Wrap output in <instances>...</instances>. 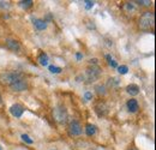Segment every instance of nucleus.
Returning <instances> with one entry per match:
<instances>
[{
	"mask_svg": "<svg viewBox=\"0 0 156 150\" xmlns=\"http://www.w3.org/2000/svg\"><path fill=\"white\" fill-rule=\"evenodd\" d=\"M138 2H139V4H142V5H144V6H149V5L151 4L150 1H138Z\"/></svg>",
	"mask_w": 156,
	"mask_h": 150,
	"instance_id": "24",
	"label": "nucleus"
},
{
	"mask_svg": "<svg viewBox=\"0 0 156 150\" xmlns=\"http://www.w3.org/2000/svg\"><path fill=\"white\" fill-rule=\"evenodd\" d=\"M0 103H1V96H0Z\"/></svg>",
	"mask_w": 156,
	"mask_h": 150,
	"instance_id": "28",
	"label": "nucleus"
},
{
	"mask_svg": "<svg viewBox=\"0 0 156 150\" xmlns=\"http://www.w3.org/2000/svg\"><path fill=\"white\" fill-rule=\"evenodd\" d=\"M154 23H155V15H154V12L147 11L139 18V28H140V30L147 31V30H150L154 27Z\"/></svg>",
	"mask_w": 156,
	"mask_h": 150,
	"instance_id": "1",
	"label": "nucleus"
},
{
	"mask_svg": "<svg viewBox=\"0 0 156 150\" xmlns=\"http://www.w3.org/2000/svg\"><path fill=\"white\" fill-rule=\"evenodd\" d=\"M10 88H11V90H12V91H15V93L25 91V90L28 89V83H27V80L20 79V80H18V82L13 83L12 85H10Z\"/></svg>",
	"mask_w": 156,
	"mask_h": 150,
	"instance_id": "6",
	"label": "nucleus"
},
{
	"mask_svg": "<svg viewBox=\"0 0 156 150\" xmlns=\"http://www.w3.org/2000/svg\"><path fill=\"white\" fill-rule=\"evenodd\" d=\"M117 69H118V71H119V73H120V75H126V73H127V71H129V67H127L126 65L118 66Z\"/></svg>",
	"mask_w": 156,
	"mask_h": 150,
	"instance_id": "16",
	"label": "nucleus"
},
{
	"mask_svg": "<svg viewBox=\"0 0 156 150\" xmlns=\"http://www.w3.org/2000/svg\"><path fill=\"white\" fill-rule=\"evenodd\" d=\"M33 0H27V1H20V7H23V9H25V10H28V9H30L31 6H33Z\"/></svg>",
	"mask_w": 156,
	"mask_h": 150,
	"instance_id": "15",
	"label": "nucleus"
},
{
	"mask_svg": "<svg viewBox=\"0 0 156 150\" xmlns=\"http://www.w3.org/2000/svg\"><path fill=\"white\" fill-rule=\"evenodd\" d=\"M10 113H11L13 116H16V118H20V116L23 115V113H24V108H23V106L16 103V105H12V106L10 107Z\"/></svg>",
	"mask_w": 156,
	"mask_h": 150,
	"instance_id": "8",
	"label": "nucleus"
},
{
	"mask_svg": "<svg viewBox=\"0 0 156 150\" xmlns=\"http://www.w3.org/2000/svg\"><path fill=\"white\" fill-rule=\"evenodd\" d=\"M106 58H107V60H108V64L112 66V67H114V69H117L118 67V64L117 61L114 60V59H112V56L111 55H106Z\"/></svg>",
	"mask_w": 156,
	"mask_h": 150,
	"instance_id": "17",
	"label": "nucleus"
},
{
	"mask_svg": "<svg viewBox=\"0 0 156 150\" xmlns=\"http://www.w3.org/2000/svg\"><path fill=\"white\" fill-rule=\"evenodd\" d=\"M39 62L42 65V66H47L48 65V61H49V59H48V55L46 54V53H41L39 55Z\"/></svg>",
	"mask_w": 156,
	"mask_h": 150,
	"instance_id": "14",
	"label": "nucleus"
},
{
	"mask_svg": "<svg viewBox=\"0 0 156 150\" xmlns=\"http://www.w3.org/2000/svg\"><path fill=\"white\" fill-rule=\"evenodd\" d=\"M98 62V59H91L90 60V64H96Z\"/></svg>",
	"mask_w": 156,
	"mask_h": 150,
	"instance_id": "25",
	"label": "nucleus"
},
{
	"mask_svg": "<svg viewBox=\"0 0 156 150\" xmlns=\"http://www.w3.org/2000/svg\"><path fill=\"white\" fill-rule=\"evenodd\" d=\"M127 109L130 113H136L139 109V106H138V102H137L136 98H131L127 101Z\"/></svg>",
	"mask_w": 156,
	"mask_h": 150,
	"instance_id": "9",
	"label": "nucleus"
},
{
	"mask_svg": "<svg viewBox=\"0 0 156 150\" xmlns=\"http://www.w3.org/2000/svg\"><path fill=\"white\" fill-rule=\"evenodd\" d=\"M0 150H1V149H0Z\"/></svg>",
	"mask_w": 156,
	"mask_h": 150,
	"instance_id": "29",
	"label": "nucleus"
},
{
	"mask_svg": "<svg viewBox=\"0 0 156 150\" xmlns=\"http://www.w3.org/2000/svg\"><path fill=\"white\" fill-rule=\"evenodd\" d=\"M83 132V127L78 121H72L69 125V134L70 136H79Z\"/></svg>",
	"mask_w": 156,
	"mask_h": 150,
	"instance_id": "5",
	"label": "nucleus"
},
{
	"mask_svg": "<svg viewBox=\"0 0 156 150\" xmlns=\"http://www.w3.org/2000/svg\"><path fill=\"white\" fill-rule=\"evenodd\" d=\"M101 75V70L98 69V66H90L87 69V77L89 82H94Z\"/></svg>",
	"mask_w": 156,
	"mask_h": 150,
	"instance_id": "4",
	"label": "nucleus"
},
{
	"mask_svg": "<svg viewBox=\"0 0 156 150\" xmlns=\"http://www.w3.org/2000/svg\"><path fill=\"white\" fill-rule=\"evenodd\" d=\"M85 133H87L89 137L94 136V134L96 133V126L93 125V124H88V125L85 126Z\"/></svg>",
	"mask_w": 156,
	"mask_h": 150,
	"instance_id": "13",
	"label": "nucleus"
},
{
	"mask_svg": "<svg viewBox=\"0 0 156 150\" xmlns=\"http://www.w3.org/2000/svg\"><path fill=\"white\" fill-rule=\"evenodd\" d=\"M0 7H10V2H7V1H0Z\"/></svg>",
	"mask_w": 156,
	"mask_h": 150,
	"instance_id": "23",
	"label": "nucleus"
},
{
	"mask_svg": "<svg viewBox=\"0 0 156 150\" xmlns=\"http://www.w3.org/2000/svg\"><path fill=\"white\" fill-rule=\"evenodd\" d=\"M129 150H137L136 148H131V149H129Z\"/></svg>",
	"mask_w": 156,
	"mask_h": 150,
	"instance_id": "27",
	"label": "nucleus"
},
{
	"mask_svg": "<svg viewBox=\"0 0 156 150\" xmlns=\"http://www.w3.org/2000/svg\"><path fill=\"white\" fill-rule=\"evenodd\" d=\"M91 98H93V94H91V93L88 91V93L84 94V100H85V101H89V100H91Z\"/></svg>",
	"mask_w": 156,
	"mask_h": 150,
	"instance_id": "22",
	"label": "nucleus"
},
{
	"mask_svg": "<svg viewBox=\"0 0 156 150\" xmlns=\"http://www.w3.org/2000/svg\"><path fill=\"white\" fill-rule=\"evenodd\" d=\"M84 4H85V9H87V10H89V9H91V7L94 6V1H90V0L84 1Z\"/></svg>",
	"mask_w": 156,
	"mask_h": 150,
	"instance_id": "21",
	"label": "nucleus"
},
{
	"mask_svg": "<svg viewBox=\"0 0 156 150\" xmlns=\"http://www.w3.org/2000/svg\"><path fill=\"white\" fill-rule=\"evenodd\" d=\"M52 114H53V119H54L58 124H65V123H67L69 112H67V109H66L65 106L59 105L57 107H54Z\"/></svg>",
	"mask_w": 156,
	"mask_h": 150,
	"instance_id": "2",
	"label": "nucleus"
},
{
	"mask_svg": "<svg viewBox=\"0 0 156 150\" xmlns=\"http://www.w3.org/2000/svg\"><path fill=\"white\" fill-rule=\"evenodd\" d=\"M22 139H23L24 142H27L28 144H33V143H34V141H33L28 134H25V133H23V134H22Z\"/></svg>",
	"mask_w": 156,
	"mask_h": 150,
	"instance_id": "19",
	"label": "nucleus"
},
{
	"mask_svg": "<svg viewBox=\"0 0 156 150\" xmlns=\"http://www.w3.org/2000/svg\"><path fill=\"white\" fill-rule=\"evenodd\" d=\"M82 58H83V56H82V54H80V53H77V59H78V60H80Z\"/></svg>",
	"mask_w": 156,
	"mask_h": 150,
	"instance_id": "26",
	"label": "nucleus"
},
{
	"mask_svg": "<svg viewBox=\"0 0 156 150\" xmlns=\"http://www.w3.org/2000/svg\"><path fill=\"white\" fill-rule=\"evenodd\" d=\"M5 45L12 52H20V43L17 40H15V38H6Z\"/></svg>",
	"mask_w": 156,
	"mask_h": 150,
	"instance_id": "7",
	"label": "nucleus"
},
{
	"mask_svg": "<svg viewBox=\"0 0 156 150\" xmlns=\"http://www.w3.org/2000/svg\"><path fill=\"white\" fill-rule=\"evenodd\" d=\"M95 89L98 90V93L100 95H101V94H106V91H105V90H106V88H105V87H102V85H96V88H95Z\"/></svg>",
	"mask_w": 156,
	"mask_h": 150,
	"instance_id": "20",
	"label": "nucleus"
},
{
	"mask_svg": "<svg viewBox=\"0 0 156 150\" xmlns=\"http://www.w3.org/2000/svg\"><path fill=\"white\" fill-rule=\"evenodd\" d=\"M126 91L131 96H136V95L139 94V87L137 84H130V85L126 87Z\"/></svg>",
	"mask_w": 156,
	"mask_h": 150,
	"instance_id": "12",
	"label": "nucleus"
},
{
	"mask_svg": "<svg viewBox=\"0 0 156 150\" xmlns=\"http://www.w3.org/2000/svg\"><path fill=\"white\" fill-rule=\"evenodd\" d=\"M23 79V75L20 72H5L0 75V83L2 85H12L13 83Z\"/></svg>",
	"mask_w": 156,
	"mask_h": 150,
	"instance_id": "3",
	"label": "nucleus"
},
{
	"mask_svg": "<svg viewBox=\"0 0 156 150\" xmlns=\"http://www.w3.org/2000/svg\"><path fill=\"white\" fill-rule=\"evenodd\" d=\"M33 23H34V27L37 29V30H44L47 28V22L44 19H33Z\"/></svg>",
	"mask_w": 156,
	"mask_h": 150,
	"instance_id": "11",
	"label": "nucleus"
},
{
	"mask_svg": "<svg viewBox=\"0 0 156 150\" xmlns=\"http://www.w3.org/2000/svg\"><path fill=\"white\" fill-rule=\"evenodd\" d=\"M49 71L52 72V73H60L62 70H61V67H58V66H54V65H51L49 67Z\"/></svg>",
	"mask_w": 156,
	"mask_h": 150,
	"instance_id": "18",
	"label": "nucleus"
},
{
	"mask_svg": "<svg viewBox=\"0 0 156 150\" xmlns=\"http://www.w3.org/2000/svg\"><path fill=\"white\" fill-rule=\"evenodd\" d=\"M95 112L98 114V116H102V115H106L107 113V107L103 102H98L95 105Z\"/></svg>",
	"mask_w": 156,
	"mask_h": 150,
	"instance_id": "10",
	"label": "nucleus"
}]
</instances>
